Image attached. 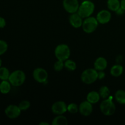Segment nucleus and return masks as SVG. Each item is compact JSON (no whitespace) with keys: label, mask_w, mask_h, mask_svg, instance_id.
Masks as SVG:
<instances>
[{"label":"nucleus","mask_w":125,"mask_h":125,"mask_svg":"<svg viewBox=\"0 0 125 125\" xmlns=\"http://www.w3.org/2000/svg\"><path fill=\"white\" fill-rule=\"evenodd\" d=\"M95 10V4L92 1L86 0L79 5L78 13L83 18L90 17Z\"/></svg>","instance_id":"obj_1"},{"label":"nucleus","mask_w":125,"mask_h":125,"mask_svg":"<svg viewBox=\"0 0 125 125\" xmlns=\"http://www.w3.org/2000/svg\"><path fill=\"white\" fill-rule=\"evenodd\" d=\"M100 109L103 114L106 116L112 115L116 110L115 105L112 101V97L109 96L107 98L104 99L101 103Z\"/></svg>","instance_id":"obj_2"},{"label":"nucleus","mask_w":125,"mask_h":125,"mask_svg":"<svg viewBox=\"0 0 125 125\" xmlns=\"http://www.w3.org/2000/svg\"><path fill=\"white\" fill-rule=\"evenodd\" d=\"M8 80L12 86H21L25 82L26 74L22 70H17L10 73Z\"/></svg>","instance_id":"obj_3"},{"label":"nucleus","mask_w":125,"mask_h":125,"mask_svg":"<svg viewBox=\"0 0 125 125\" xmlns=\"http://www.w3.org/2000/svg\"><path fill=\"white\" fill-rule=\"evenodd\" d=\"M70 54V49L66 44L58 45L54 50V54L57 60L65 61L69 59Z\"/></svg>","instance_id":"obj_4"},{"label":"nucleus","mask_w":125,"mask_h":125,"mask_svg":"<svg viewBox=\"0 0 125 125\" xmlns=\"http://www.w3.org/2000/svg\"><path fill=\"white\" fill-rule=\"evenodd\" d=\"M81 79L84 84H93L98 79V71L95 68H87L83 72L81 76Z\"/></svg>","instance_id":"obj_5"},{"label":"nucleus","mask_w":125,"mask_h":125,"mask_svg":"<svg viewBox=\"0 0 125 125\" xmlns=\"http://www.w3.org/2000/svg\"><path fill=\"white\" fill-rule=\"evenodd\" d=\"M98 24L99 23L96 18L90 16L85 18V20L83 21L82 28L85 33L91 34L96 31L98 26Z\"/></svg>","instance_id":"obj_6"},{"label":"nucleus","mask_w":125,"mask_h":125,"mask_svg":"<svg viewBox=\"0 0 125 125\" xmlns=\"http://www.w3.org/2000/svg\"><path fill=\"white\" fill-rule=\"evenodd\" d=\"M33 78L39 83H45L48 78V73L43 68H37L33 71Z\"/></svg>","instance_id":"obj_7"},{"label":"nucleus","mask_w":125,"mask_h":125,"mask_svg":"<svg viewBox=\"0 0 125 125\" xmlns=\"http://www.w3.org/2000/svg\"><path fill=\"white\" fill-rule=\"evenodd\" d=\"M63 6L68 13L70 14L76 13L79 7V1L78 0H63Z\"/></svg>","instance_id":"obj_8"},{"label":"nucleus","mask_w":125,"mask_h":125,"mask_svg":"<svg viewBox=\"0 0 125 125\" xmlns=\"http://www.w3.org/2000/svg\"><path fill=\"white\" fill-rule=\"evenodd\" d=\"M52 112L55 115H63L67 111V105L64 101H58L51 106Z\"/></svg>","instance_id":"obj_9"},{"label":"nucleus","mask_w":125,"mask_h":125,"mask_svg":"<svg viewBox=\"0 0 125 125\" xmlns=\"http://www.w3.org/2000/svg\"><path fill=\"white\" fill-rule=\"evenodd\" d=\"M21 109L19 106L14 104H10L5 109V114L8 118L14 119L19 117L21 114Z\"/></svg>","instance_id":"obj_10"},{"label":"nucleus","mask_w":125,"mask_h":125,"mask_svg":"<svg viewBox=\"0 0 125 125\" xmlns=\"http://www.w3.org/2000/svg\"><path fill=\"white\" fill-rule=\"evenodd\" d=\"M79 112L84 117L90 115L93 112L92 104L89 102L87 100L83 101L79 106Z\"/></svg>","instance_id":"obj_11"},{"label":"nucleus","mask_w":125,"mask_h":125,"mask_svg":"<svg viewBox=\"0 0 125 125\" xmlns=\"http://www.w3.org/2000/svg\"><path fill=\"white\" fill-rule=\"evenodd\" d=\"M112 15L107 10H102L98 13L96 15V19L99 23L105 24L108 23L111 21Z\"/></svg>","instance_id":"obj_12"},{"label":"nucleus","mask_w":125,"mask_h":125,"mask_svg":"<svg viewBox=\"0 0 125 125\" xmlns=\"http://www.w3.org/2000/svg\"><path fill=\"white\" fill-rule=\"evenodd\" d=\"M83 18L79 15L78 12L72 13L69 17V22L71 25L74 28H79L83 25Z\"/></svg>","instance_id":"obj_13"},{"label":"nucleus","mask_w":125,"mask_h":125,"mask_svg":"<svg viewBox=\"0 0 125 125\" xmlns=\"http://www.w3.org/2000/svg\"><path fill=\"white\" fill-rule=\"evenodd\" d=\"M107 67V61L103 57H99L94 62V68L97 71H104Z\"/></svg>","instance_id":"obj_14"},{"label":"nucleus","mask_w":125,"mask_h":125,"mask_svg":"<svg viewBox=\"0 0 125 125\" xmlns=\"http://www.w3.org/2000/svg\"><path fill=\"white\" fill-rule=\"evenodd\" d=\"M101 96L98 92L91 91L87 95V100L90 103L96 104L100 101Z\"/></svg>","instance_id":"obj_15"},{"label":"nucleus","mask_w":125,"mask_h":125,"mask_svg":"<svg viewBox=\"0 0 125 125\" xmlns=\"http://www.w3.org/2000/svg\"><path fill=\"white\" fill-rule=\"evenodd\" d=\"M51 124L52 125H67L68 124V120L63 115H58L52 120Z\"/></svg>","instance_id":"obj_16"},{"label":"nucleus","mask_w":125,"mask_h":125,"mask_svg":"<svg viewBox=\"0 0 125 125\" xmlns=\"http://www.w3.org/2000/svg\"><path fill=\"white\" fill-rule=\"evenodd\" d=\"M123 72V67L121 65L117 64L114 65L111 68L110 73L114 77H119L122 74Z\"/></svg>","instance_id":"obj_17"},{"label":"nucleus","mask_w":125,"mask_h":125,"mask_svg":"<svg viewBox=\"0 0 125 125\" xmlns=\"http://www.w3.org/2000/svg\"><path fill=\"white\" fill-rule=\"evenodd\" d=\"M11 84L9 80H3L0 83V92L2 94H7L10 91Z\"/></svg>","instance_id":"obj_18"},{"label":"nucleus","mask_w":125,"mask_h":125,"mask_svg":"<svg viewBox=\"0 0 125 125\" xmlns=\"http://www.w3.org/2000/svg\"><path fill=\"white\" fill-rule=\"evenodd\" d=\"M107 7L113 12H116L120 7V1L119 0H107Z\"/></svg>","instance_id":"obj_19"},{"label":"nucleus","mask_w":125,"mask_h":125,"mask_svg":"<svg viewBox=\"0 0 125 125\" xmlns=\"http://www.w3.org/2000/svg\"><path fill=\"white\" fill-rule=\"evenodd\" d=\"M115 98L118 103L125 104V91L123 90H118L115 94Z\"/></svg>","instance_id":"obj_20"},{"label":"nucleus","mask_w":125,"mask_h":125,"mask_svg":"<svg viewBox=\"0 0 125 125\" xmlns=\"http://www.w3.org/2000/svg\"><path fill=\"white\" fill-rule=\"evenodd\" d=\"M98 93L101 98H102L104 100L110 96V90L108 87L106 86V85L101 87L99 89Z\"/></svg>","instance_id":"obj_21"},{"label":"nucleus","mask_w":125,"mask_h":125,"mask_svg":"<svg viewBox=\"0 0 125 125\" xmlns=\"http://www.w3.org/2000/svg\"><path fill=\"white\" fill-rule=\"evenodd\" d=\"M64 67L68 71H74L76 69V63L74 61L70 59H67L64 61Z\"/></svg>","instance_id":"obj_22"},{"label":"nucleus","mask_w":125,"mask_h":125,"mask_svg":"<svg viewBox=\"0 0 125 125\" xmlns=\"http://www.w3.org/2000/svg\"><path fill=\"white\" fill-rule=\"evenodd\" d=\"M10 74L9 70L6 67H0V79L2 81L8 80Z\"/></svg>","instance_id":"obj_23"},{"label":"nucleus","mask_w":125,"mask_h":125,"mask_svg":"<svg viewBox=\"0 0 125 125\" xmlns=\"http://www.w3.org/2000/svg\"><path fill=\"white\" fill-rule=\"evenodd\" d=\"M67 111L70 114H76L79 112V106L76 103H72L67 106Z\"/></svg>","instance_id":"obj_24"},{"label":"nucleus","mask_w":125,"mask_h":125,"mask_svg":"<svg viewBox=\"0 0 125 125\" xmlns=\"http://www.w3.org/2000/svg\"><path fill=\"white\" fill-rule=\"evenodd\" d=\"M20 109L21 111H25L28 110L31 106V103L28 100H23L21 101L18 104Z\"/></svg>","instance_id":"obj_25"},{"label":"nucleus","mask_w":125,"mask_h":125,"mask_svg":"<svg viewBox=\"0 0 125 125\" xmlns=\"http://www.w3.org/2000/svg\"><path fill=\"white\" fill-rule=\"evenodd\" d=\"M64 61L57 60L54 64V69L56 72H61L64 68Z\"/></svg>","instance_id":"obj_26"},{"label":"nucleus","mask_w":125,"mask_h":125,"mask_svg":"<svg viewBox=\"0 0 125 125\" xmlns=\"http://www.w3.org/2000/svg\"><path fill=\"white\" fill-rule=\"evenodd\" d=\"M8 49V45L4 40H0V56L4 54Z\"/></svg>","instance_id":"obj_27"},{"label":"nucleus","mask_w":125,"mask_h":125,"mask_svg":"<svg viewBox=\"0 0 125 125\" xmlns=\"http://www.w3.org/2000/svg\"><path fill=\"white\" fill-rule=\"evenodd\" d=\"M106 74L103 71H98V78L99 79H102L104 78Z\"/></svg>","instance_id":"obj_28"},{"label":"nucleus","mask_w":125,"mask_h":125,"mask_svg":"<svg viewBox=\"0 0 125 125\" xmlns=\"http://www.w3.org/2000/svg\"><path fill=\"white\" fill-rule=\"evenodd\" d=\"M6 25V20L0 17V28H4Z\"/></svg>","instance_id":"obj_29"},{"label":"nucleus","mask_w":125,"mask_h":125,"mask_svg":"<svg viewBox=\"0 0 125 125\" xmlns=\"http://www.w3.org/2000/svg\"><path fill=\"white\" fill-rule=\"evenodd\" d=\"M125 11V10L123 9L120 7L118 10H117V11H116V13L118 15H122V14H123V13H124Z\"/></svg>","instance_id":"obj_30"},{"label":"nucleus","mask_w":125,"mask_h":125,"mask_svg":"<svg viewBox=\"0 0 125 125\" xmlns=\"http://www.w3.org/2000/svg\"><path fill=\"white\" fill-rule=\"evenodd\" d=\"M120 7L125 10V0H121Z\"/></svg>","instance_id":"obj_31"},{"label":"nucleus","mask_w":125,"mask_h":125,"mask_svg":"<svg viewBox=\"0 0 125 125\" xmlns=\"http://www.w3.org/2000/svg\"><path fill=\"white\" fill-rule=\"evenodd\" d=\"M40 125H49L48 123H45V122H41V123H39Z\"/></svg>","instance_id":"obj_32"},{"label":"nucleus","mask_w":125,"mask_h":125,"mask_svg":"<svg viewBox=\"0 0 125 125\" xmlns=\"http://www.w3.org/2000/svg\"><path fill=\"white\" fill-rule=\"evenodd\" d=\"M1 65H2V60L0 58V67H1Z\"/></svg>","instance_id":"obj_33"}]
</instances>
